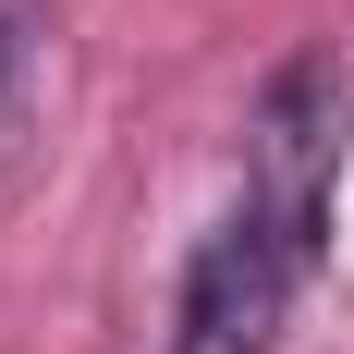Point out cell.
Listing matches in <instances>:
<instances>
[{"label": "cell", "mask_w": 354, "mask_h": 354, "mask_svg": "<svg viewBox=\"0 0 354 354\" xmlns=\"http://www.w3.org/2000/svg\"><path fill=\"white\" fill-rule=\"evenodd\" d=\"M342 62L330 49H293L269 86H257V122H245V196L232 208H257L269 232H293V245L330 257V196H342Z\"/></svg>", "instance_id": "1"}, {"label": "cell", "mask_w": 354, "mask_h": 354, "mask_svg": "<svg viewBox=\"0 0 354 354\" xmlns=\"http://www.w3.org/2000/svg\"><path fill=\"white\" fill-rule=\"evenodd\" d=\"M306 281H318V245H293V232H269L257 208H232L208 245L183 257L171 354H269L293 330V306H306Z\"/></svg>", "instance_id": "2"}, {"label": "cell", "mask_w": 354, "mask_h": 354, "mask_svg": "<svg viewBox=\"0 0 354 354\" xmlns=\"http://www.w3.org/2000/svg\"><path fill=\"white\" fill-rule=\"evenodd\" d=\"M49 86H62V0H0V183L37 171Z\"/></svg>", "instance_id": "3"}]
</instances>
